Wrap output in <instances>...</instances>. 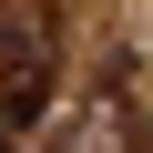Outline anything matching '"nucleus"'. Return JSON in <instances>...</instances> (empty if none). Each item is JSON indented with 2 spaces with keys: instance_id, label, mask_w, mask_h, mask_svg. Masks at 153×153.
<instances>
[{
  "instance_id": "nucleus-1",
  "label": "nucleus",
  "mask_w": 153,
  "mask_h": 153,
  "mask_svg": "<svg viewBox=\"0 0 153 153\" xmlns=\"http://www.w3.org/2000/svg\"><path fill=\"white\" fill-rule=\"evenodd\" d=\"M41 102H51V31L31 10H0V123L31 133Z\"/></svg>"
},
{
  "instance_id": "nucleus-2",
  "label": "nucleus",
  "mask_w": 153,
  "mask_h": 153,
  "mask_svg": "<svg viewBox=\"0 0 153 153\" xmlns=\"http://www.w3.org/2000/svg\"><path fill=\"white\" fill-rule=\"evenodd\" d=\"M0 153H21V133H10V123H0Z\"/></svg>"
}]
</instances>
